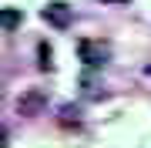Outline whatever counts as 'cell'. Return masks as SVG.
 <instances>
[{
	"mask_svg": "<svg viewBox=\"0 0 151 148\" xmlns=\"http://www.w3.org/2000/svg\"><path fill=\"white\" fill-rule=\"evenodd\" d=\"M40 17L50 24V27H57V30H67L70 24H74V10H70L67 4H60V0H50V4L40 10Z\"/></svg>",
	"mask_w": 151,
	"mask_h": 148,
	"instance_id": "obj_3",
	"label": "cell"
},
{
	"mask_svg": "<svg viewBox=\"0 0 151 148\" xmlns=\"http://www.w3.org/2000/svg\"><path fill=\"white\" fill-rule=\"evenodd\" d=\"M0 24H4V30H17L24 24V10H17V7H4L0 10Z\"/></svg>",
	"mask_w": 151,
	"mask_h": 148,
	"instance_id": "obj_4",
	"label": "cell"
},
{
	"mask_svg": "<svg viewBox=\"0 0 151 148\" xmlns=\"http://www.w3.org/2000/svg\"><path fill=\"white\" fill-rule=\"evenodd\" d=\"M37 67H40V71H54V51H50L47 40L37 44Z\"/></svg>",
	"mask_w": 151,
	"mask_h": 148,
	"instance_id": "obj_5",
	"label": "cell"
},
{
	"mask_svg": "<svg viewBox=\"0 0 151 148\" xmlns=\"http://www.w3.org/2000/svg\"><path fill=\"white\" fill-rule=\"evenodd\" d=\"M60 125L64 128H81V111L74 104H60Z\"/></svg>",
	"mask_w": 151,
	"mask_h": 148,
	"instance_id": "obj_6",
	"label": "cell"
},
{
	"mask_svg": "<svg viewBox=\"0 0 151 148\" xmlns=\"http://www.w3.org/2000/svg\"><path fill=\"white\" fill-rule=\"evenodd\" d=\"M47 111V91L44 88H24L17 94V115L20 118H37Z\"/></svg>",
	"mask_w": 151,
	"mask_h": 148,
	"instance_id": "obj_1",
	"label": "cell"
},
{
	"mask_svg": "<svg viewBox=\"0 0 151 148\" xmlns=\"http://www.w3.org/2000/svg\"><path fill=\"white\" fill-rule=\"evenodd\" d=\"M104 4H128V0H104Z\"/></svg>",
	"mask_w": 151,
	"mask_h": 148,
	"instance_id": "obj_7",
	"label": "cell"
},
{
	"mask_svg": "<svg viewBox=\"0 0 151 148\" xmlns=\"http://www.w3.org/2000/svg\"><path fill=\"white\" fill-rule=\"evenodd\" d=\"M77 57H81L87 67H101V64H108L111 47L101 44V40H81V44H77Z\"/></svg>",
	"mask_w": 151,
	"mask_h": 148,
	"instance_id": "obj_2",
	"label": "cell"
}]
</instances>
